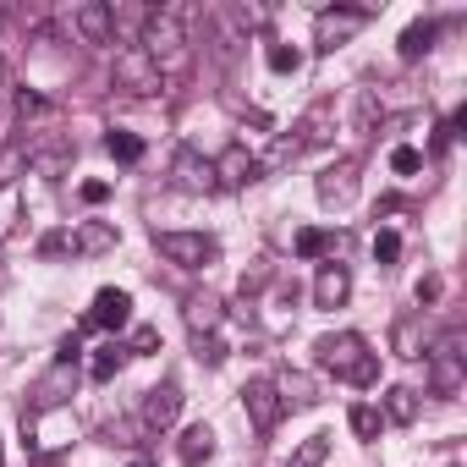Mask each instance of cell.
Returning a JSON list of instances; mask_svg holds the SVG:
<instances>
[{"mask_svg": "<svg viewBox=\"0 0 467 467\" xmlns=\"http://www.w3.org/2000/svg\"><path fill=\"white\" fill-rule=\"evenodd\" d=\"M138 50L160 67V72H182L187 67V12L182 6H160L143 17V34H138Z\"/></svg>", "mask_w": 467, "mask_h": 467, "instance_id": "1", "label": "cell"}, {"mask_svg": "<svg viewBox=\"0 0 467 467\" xmlns=\"http://www.w3.org/2000/svg\"><path fill=\"white\" fill-rule=\"evenodd\" d=\"M314 352H319V368H330V374L347 379V385H374V379H379V358L368 352V341H363L358 330L319 336Z\"/></svg>", "mask_w": 467, "mask_h": 467, "instance_id": "2", "label": "cell"}, {"mask_svg": "<svg viewBox=\"0 0 467 467\" xmlns=\"http://www.w3.org/2000/svg\"><path fill=\"white\" fill-rule=\"evenodd\" d=\"M154 248L176 270H209L220 259V243L209 237V231H154Z\"/></svg>", "mask_w": 467, "mask_h": 467, "instance_id": "3", "label": "cell"}, {"mask_svg": "<svg viewBox=\"0 0 467 467\" xmlns=\"http://www.w3.org/2000/svg\"><path fill=\"white\" fill-rule=\"evenodd\" d=\"M374 23V6H325L319 17H314V45L319 50H341L358 28H368Z\"/></svg>", "mask_w": 467, "mask_h": 467, "instance_id": "4", "label": "cell"}, {"mask_svg": "<svg viewBox=\"0 0 467 467\" xmlns=\"http://www.w3.org/2000/svg\"><path fill=\"white\" fill-rule=\"evenodd\" d=\"M116 88H127L132 99H154V94H165V72H160L138 45H127V50L116 56Z\"/></svg>", "mask_w": 467, "mask_h": 467, "instance_id": "5", "label": "cell"}, {"mask_svg": "<svg viewBox=\"0 0 467 467\" xmlns=\"http://www.w3.org/2000/svg\"><path fill=\"white\" fill-rule=\"evenodd\" d=\"M423 358H429V390H434V396H456L462 379H467V374H462V336H456V330L440 336Z\"/></svg>", "mask_w": 467, "mask_h": 467, "instance_id": "6", "label": "cell"}, {"mask_svg": "<svg viewBox=\"0 0 467 467\" xmlns=\"http://www.w3.org/2000/svg\"><path fill=\"white\" fill-rule=\"evenodd\" d=\"M23 429L34 434L39 451H61V445L78 440V418H72V407H39L34 418H23Z\"/></svg>", "mask_w": 467, "mask_h": 467, "instance_id": "7", "label": "cell"}, {"mask_svg": "<svg viewBox=\"0 0 467 467\" xmlns=\"http://www.w3.org/2000/svg\"><path fill=\"white\" fill-rule=\"evenodd\" d=\"M214 187H254L265 171H259V154L254 149H243V143H231V149H220L214 160Z\"/></svg>", "mask_w": 467, "mask_h": 467, "instance_id": "8", "label": "cell"}, {"mask_svg": "<svg viewBox=\"0 0 467 467\" xmlns=\"http://www.w3.org/2000/svg\"><path fill=\"white\" fill-rule=\"evenodd\" d=\"M72 28L83 45H110L116 39V6L110 0H78L72 6Z\"/></svg>", "mask_w": 467, "mask_h": 467, "instance_id": "9", "label": "cell"}, {"mask_svg": "<svg viewBox=\"0 0 467 467\" xmlns=\"http://www.w3.org/2000/svg\"><path fill=\"white\" fill-rule=\"evenodd\" d=\"M314 192H319L325 209H347V203L358 198V160H336V165H325L319 182H314Z\"/></svg>", "mask_w": 467, "mask_h": 467, "instance_id": "10", "label": "cell"}, {"mask_svg": "<svg viewBox=\"0 0 467 467\" xmlns=\"http://www.w3.org/2000/svg\"><path fill=\"white\" fill-rule=\"evenodd\" d=\"M243 412H248V423H254L259 434H270L286 407H281V396H275L270 379H248V385H243Z\"/></svg>", "mask_w": 467, "mask_h": 467, "instance_id": "11", "label": "cell"}, {"mask_svg": "<svg viewBox=\"0 0 467 467\" xmlns=\"http://www.w3.org/2000/svg\"><path fill=\"white\" fill-rule=\"evenodd\" d=\"M171 182H176L182 192H214V165H209V154H198V149H176V160H171Z\"/></svg>", "mask_w": 467, "mask_h": 467, "instance_id": "12", "label": "cell"}, {"mask_svg": "<svg viewBox=\"0 0 467 467\" xmlns=\"http://www.w3.org/2000/svg\"><path fill=\"white\" fill-rule=\"evenodd\" d=\"M88 325H94V330H127V325H132V297H127L121 286H105V292H94Z\"/></svg>", "mask_w": 467, "mask_h": 467, "instance_id": "13", "label": "cell"}, {"mask_svg": "<svg viewBox=\"0 0 467 467\" xmlns=\"http://www.w3.org/2000/svg\"><path fill=\"white\" fill-rule=\"evenodd\" d=\"M176 418H182V385H171V379H165V385L143 390V423H149L154 434H160V429H171Z\"/></svg>", "mask_w": 467, "mask_h": 467, "instance_id": "14", "label": "cell"}, {"mask_svg": "<svg viewBox=\"0 0 467 467\" xmlns=\"http://www.w3.org/2000/svg\"><path fill=\"white\" fill-rule=\"evenodd\" d=\"M330 138H336V105L319 99V105H308V116L297 121V143H303V149H319V143H330Z\"/></svg>", "mask_w": 467, "mask_h": 467, "instance_id": "15", "label": "cell"}, {"mask_svg": "<svg viewBox=\"0 0 467 467\" xmlns=\"http://www.w3.org/2000/svg\"><path fill=\"white\" fill-rule=\"evenodd\" d=\"M182 319H187V330H192V341H198V336H214V330H220V319H225V308H220V297H209V292H198V297H187V308H182Z\"/></svg>", "mask_w": 467, "mask_h": 467, "instance_id": "16", "label": "cell"}, {"mask_svg": "<svg viewBox=\"0 0 467 467\" xmlns=\"http://www.w3.org/2000/svg\"><path fill=\"white\" fill-rule=\"evenodd\" d=\"M270 385H275L281 407H314V401H319V385H314V379H308L303 368H281V374H275Z\"/></svg>", "mask_w": 467, "mask_h": 467, "instance_id": "17", "label": "cell"}, {"mask_svg": "<svg viewBox=\"0 0 467 467\" xmlns=\"http://www.w3.org/2000/svg\"><path fill=\"white\" fill-rule=\"evenodd\" d=\"M347 297H352V275H347V265H325L319 281H314V303H319V308H341Z\"/></svg>", "mask_w": 467, "mask_h": 467, "instance_id": "18", "label": "cell"}, {"mask_svg": "<svg viewBox=\"0 0 467 467\" xmlns=\"http://www.w3.org/2000/svg\"><path fill=\"white\" fill-rule=\"evenodd\" d=\"M390 352L396 358H423V314H401L390 325Z\"/></svg>", "mask_w": 467, "mask_h": 467, "instance_id": "19", "label": "cell"}, {"mask_svg": "<svg viewBox=\"0 0 467 467\" xmlns=\"http://www.w3.org/2000/svg\"><path fill=\"white\" fill-rule=\"evenodd\" d=\"M116 248V225L110 220H83L78 237H72V254H110Z\"/></svg>", "mask_w": 467, "mask_h": 467, "instance_id": "20", "label": "cell"}, {"mask_svg": "<svg viewBox=\"0 0 467 467\" xmlns=\"http://www.w3.org/2000/svg\"><path fill=\"white\" fill-rule=\"evenodd\" d=\"M418 412H423V401H418L412 385H390V390H385V412H379V418H390V423L407 429V423H418Z\"/></svg>", "mask_w": 467, "mask_h": 467, "instance_id": "21", "label": "cell"}, {"mask_svg": "<svg viewBox=\"0 0 467 467\" xmlns=\"http://www.w3.org/2000/svg\"><path fill=\"white\" fill-rule=\"evenodd\" d=\"M176 456L187 462V467H198V462H209L214 456V429L209 423H192L182 440H176Z\"/></svg>", "mask_w": 467, "mask_h": 467, "instance_id": "22", "label": "cell"}, {"mask_svg": "<svg viewBox=\"0 0 467 467\" xmlns=\"http://www.w3.org/2000/svg\"><path fill=\"white\" fill-rule=\"evenodd\" d=\"M429 50H434V23L418 17V23L396 39V56H401V61H418V56H429Z\"/></svg>", "mask_w": 467, "mask_h": 467, "instance_id": "23", "label": "cell"}, {"mask_svg": "<svg viewBox=\"0 0 467 467\" xmlns=\"http://www.w3.org/2000/svg\"><path fill=\"white\" fill-rule=\"evenodd\" d=\"M121 368H127V347H121V341H110V347H99V352H94V363H88V374H94L99 385H110V379H116Z\"/></svg>", "mask_w": 467, "mask_h": 467, "instance_id": "24", "label": "cell"}, {"mask_svg": "<svg viewBox=\"0 0 467 467\" xmlns=\"http://www.w3.org/2000/svg\"><path fill=\"white\" fill-rule=\"evenodd\" d=\"M28 165H34V149L28 143H6V149H0V187H12Z\"/></svg>", "mask_w": 467, "mask_h": 467, "instance_id": "25", "label": "cell"}, {"mask_svg": "<svg viewBox=\"0 0 467 467\" xmlns=\"http://www.w3.org/2000/svg\"><path fill=\"white\" fill-rule=\"evenodd\" d=\"M292 248H297V259H325L336 248V237H330V231H319V225H303Z\"/></svg>", "mask_w": 467, "mask_h": 467, "instance_id": "26", "label": "cell"}, {"mask_svg": "<svg viewBox=\"0 0 467 467\" xmlns=\"http://www.w3.org/2000/svg\"><path fill=\"white\" fill-rule=\"evenodd\" d=\"M265 67H270L275 78H297V72H303V50H297V45H270V50H265Z\"/></svg>", "mask_w": 467, "mask_h": 467, "instance_id": "27", "label": "cell"}, {"mask_svg": "<svg viewBox=\"0 0 467 467\" xmlns=\"http://www.w3.org/2000/svg\"><path fill=\"white\" fill-rule=\"evenodd\" d=\"M379 121H385V105H379V94H374V88H358V121H352V127H358V132H374Z\"/></svg>", "mask_w": 467, "mask_h": 467, "instance_id": "28", "label": "cell"}, {"mask_svg": "<svg viewBox=\"0 0 467 467\" xmlns=\"http://www.w3.org/2000/svg\"><path fill=\"white\" fill-rule=\"evenodd\" d=\"M347 423H352V434H358V440H379V423H385V418H379V407L358 401V407L347 412Z\"/></svg>", "mask_w": 467, "mask_h": 467, "instance_id": "29", "label": "cell"}, {"mask_svg": "<svg viewBox=\"0 0 467 467\" xmlns=\"http://www.w3.org/2000/svg\"><path fill=\"white\" fill-rule=\"evenodd\" d=\"M330 456V434H308L297 451H292V467H319Z\"/></svg>", "mask_w": 467, "mask_h": 467, "instance_id": "30", "label": "cell"}, {"mask_svg": "<svg viewBox=\"0 0 467 467\" xmlns=\"http://www.w3.org/2000/svg\"><path fill=\"white\" fill-rule=\"evenodd\" d=\"M105 149H110V154H116L121 165L143 160V138H138V132H110V138H105Z\"/></svg>", "mask_w": 467, "mask_h": 467, "instance_id": "31", "label": "cell"}, {"mask_svg": "<svg viewBox=\"0 0 467 467\" xmlns=\"http://www.w3.org/2000/svg\"><path fill=\"white\" fill-rule=\"evenodd\" d=\"M390 171H396V176H418V171H423V149L396 143V149H390Z\"/></svg>", "mask_w": 467, "mask_h": 467, "instance_id": "32", "label": "cell"}, {"mask_svg": "<svg viewBox=\"0 0 467 467\" xmlns=\"http://www.w3.org/2000/svg\"><path fill=\"white\" fill-rule=\"evenodd\" d=\"M374 259L379 265H396L401 259V237H396V231H374Z\"/></svg>", "mask_w": 467, "mask_h": 467, "instance_id": "33", "label": "cell"}, {"mask_svg": "<svg viewBox=\"0 0 467 467\" xmlns=\"http://www.w3.org/2000/svg\"><path fill=\"white\" fill-rule=\"evenodd\" d=\"M154 347H160V330H154V325H143V330L132 336V347H127V358H143V352H154Z\"/></svg>", "mask_w": 467, "mask_h": 467, "instance_id": "34", "label": "cell"}, {"mask_svg": "<svg viewBox=\"0 0 467 467\" xmlns=\"http://www.w3.org/2000/svg\"><path fill=\"white\" fill-rule=\"evenodd\" d=\"M192 347H198V363H209V368H214V363H225V347H220L214 336H198Z\"/></svg>", "mask_w": 467, "mask_h": 467, "instance_id": "35", "label": "cell"}, {"mask_svg": "<svg viewBox=\"0 0 467 467\" xmlns=\"http://www.w3.org/2000/svg\"><path fill=\"white\" fill-rule=\"evenodd\" d=\"M265 281H270V265H254V270L243 275V297H254V292H265Z\"/></svg>", "mask_w": 467, "mask_h": 467, "instance_id": "36", "label": "cell"}, {"mask_svg": "<svg viewBox=\"0 0 467 467\" xmlns=\"http://www.w3.org/2000/svg\"><path fill=\"white\" fill-rule=\"evenodd\" d=\"M39 110H45V94H28V88H23V94H17V116L28 121V116H39Z\"/></svg>", "mask_w": 467, "mask_h": 467, "instance_id": "37", "label": "cell"}, {"mask_svg": "<svg viewBox=\"0 0 467 467\" xmlns=\"http://www.w3.org/2000/svg\"><path fill=\"white\" fill-rule=\"evenodd\" d=\"M78 198H83V203H105V198H110V182H83Z\"/></svg>", "mask_w": 467, "mask_h": 467, "instance_id": "38", "label": "cell"}, {"mask_svg": "<svg viewBox=\"0 0 467 467\" xmlns=\"http://www.w3.org/2000/svg\"><path fill=\"white\" fill-rule=\"evenodd\" d=\"M440 297V275H429V281H418V303H434Z\"/></svg>", "mask_w": 467, "mask_h": 467, "instance_id": "39", "label": "cell"}, {"mask_svg": "<svg viewBox=\"0 0 467 467\" xmlns=\"http://www.w3.org/2000/svg\"><path fill=\"white\" fill-rule=\"evenodd\" d=\"M0 462H6V445H0Z\"/></svg>", "mask_w": 467, "mask_h": 467, "instance_id": "40", "label": "cell"}, {"mask_svg": "<svg viewBox=\"0 0 467 467\" xmlns=\"http://www.w3.org/2000/svg\"><path fill=\"white\" fill-rule=\"evenodd\" d=\"M0 28H6V12H0Z\"/></svg>", "mask_w": 467, "mask_h": 467, "instance_id": "41", "label": "cell"}, {"mask_svg": "<svg viewBox=\"0 0 467 467\" xmlns=\"http://www.w3.org/2000/svg\"><path fill=\"white\" fill-rule=\"evenodd\" d=\"M0 83H6V67H0Z\"/></svg>", "mask_w": 467, "mask_h": 467, "instance_id": "42", "label": "cell"}, {"mask_svg": "<svg viewBox=\"0 0 467 467\" xmlns=\"http://www.w3.org/2000/svg\"><path fill=\"white\" fill-rule=\"evenodd\" d=\"M132 467H149V462H132Z\"/></svg>", "mask_w": 467, "mask_h": 467, "instance_id": "43", "label": "cell"}]
</instances>
